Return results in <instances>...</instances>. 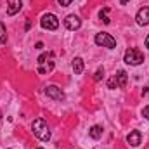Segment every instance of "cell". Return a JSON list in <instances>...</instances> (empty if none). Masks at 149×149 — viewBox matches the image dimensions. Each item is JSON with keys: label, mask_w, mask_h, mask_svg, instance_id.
Wrapping results in <instances>:
<instances>
[{"label": "cell", "mask_w": 149, "mask_h": 149, "mask_svg": "<svg viewBox=\"0 0 149 149\" xmlns=\"http://www.w3.org/2000/svg\"><path fill=\"white\" fill-rule=\"evenodd\" d=\"M71 66H73L74 74H81L83 73V59H81V57H74L73 63H71Z\"/></svg>", "instance_id": "11"}, {"label": "cell", "mask_w": 149, "mask_h": 149, "mask_svg": "<svg viewBox=\"0 0 149 149\" xmlns=\"http://www.w3.org/2000/svg\"><path fill=\"white\" fill-rule=\"evenodd\" d=\"M127 142H128L132 148H137V146H141V132H139V130H134V132H130V134L127 135Z\"/></svg>", "instance_id": "9"}, {"label": "cell", "mask_w": 149, "mask_h": 149, "mask_svg": "<svg viewBox=\"0 0 149 149\" xmlns=\"http://www.w3.org/2000/svg\"><path fill=\"white\" fill-rule=\"evenodd\" d=\"M40 24H42L43 30L54 31V30H57V26H59V19H57L54 14H45V16L40 19Z\"/></svg>", "instance_id": "5"}, {"label": "cell", "mask_w": 149, "mask_h": 149, "mask_svg": "<svg viewBox=\"0 0 149 149\" xmlns=\"http://www.w3.org/2000/svg\"><path fill=\"white\" fill-rule=\"evenodd\" d=\"M31 128H33V134L37 135L40 141H49L50 139V130H49V125H47V121L45 120H42V118H38L33 121V125H31Z\"/></svg>", "instance_id": "2"}, {"label": "cell", "mask_w": 149, "mask_h": 149, "mask_svg": "<svg viewBox=\"0 0 149 149\" xmlns=\"http://www.w3.org/2000/svg\"><path fill=\"white\" fill-rule=\"evenodd\" d=\"M120 2H121V3H127V2H130V0H120Z\"/></svg>", "instance_id": "23"}, {"label": "cell", "mask_w": 149, "mask_h": 149, "mask_svg": "<svg viewBox=\"0 0 149 149\" xmlns=\"http://www.w3.org/2000/svg\"><path fill=\"white\" fill-rule=\"evenodd\" d=\"M54 70V52H43L38 57V73L47 74Z\"/></svg>", "instance_id": "1"}, {"label": "cell", "mask_w": 149, "mask_h": 149, "mask_svg": "<svg viewBox=\"0 0 149 149\" xmlns=\"http://www.w3.org/2000/svg\"><path fill=\"white\" fill-rule=\"evenodd\" d=\"M123 61L130 66H139L141 63H144V56L139 49H128L123 56Z\"/></svg>", "instance_id": "3"}, {"label": "cell", "mask_w": 149, "mask_h": 149, "mask_svg": "<svg viewBox=\"0 0 149 149\" xmlns=\"http://www.w3.org/2000/svg\"><path fill=\"white\" fill-rule=\"evenodd\" d=\"M7 14L9 16H14L21 10V0H7Z\"/></svg>", "instance_id": "10"}, {"label": "cell", "mask_w": 149, "mask_h": 149, "mask_svg": "<svg viewBox=\"0 0 149 149\" xmlns=\"http://www.w3.org/2000/svg\"><path fill=\"white\" fill-rule=\"evenodd\" d=\"M37 149H43V148H37Z\"/></svg>", "instance_id": "24"}, {"label": "cell", "mask_w": 149, "mask_h": 149, "mask_svg": "<svg viewBox=\"0 0 149 149\" xmlns=\"http://www.w3.org/2000/svg\"><path fill=\"white\" fill-rule=\"evenodd\" d=\"M45 94H47V97H50V99H54V101H64V92L59 88V87H56V85H49L47 88H45Z\"/></svg>", "instance_id": "6"}, {"label": "cell", "mask_w": 149, "mask_h": 149, "mask_svg": "<svg viewBox=\"0 0 149 149\" xmlns=\"http://www.w3.org/2000/svg\"><path fill=\"white\" fill-rule=\"evenodd\" d=\"M142 95H149V90H148V88H144V92H142Z\"/></svg>", "instance_id": "21"}, {"label": "cell", "mask_w": 149, "mask_h": 149, "mask_svg": "<svg viewBox=\"0 0 149 149\" xmlns=\"http://www.w3.org/2000/svg\"><path fill=\"white\" fill-rule=\"evenodd\" d=\"M88 135H90L92 139H101V137H102V127L94 125V127L88 130Z\"/></svg>", "instance_id": "13"}, {"label": "cell", "mask_w": 149, "mask_h": 149, "mask_svg": "<svg viewBox=\"0 0 149 149\" xmlns=\"http://www.w3.org/2000/svg\"><path fill=\"white\" fill-rule=\"evenodd\" d=\"M146 47L149 49V35H148V38H146Z\"/></svg>", "instance_id": "22"}, {"label": "cell", "mask_w": 149, "mask_h": 149, "mask_svg": "<svg viewBox=\"0 0 149 149\" xmlns=\"http://www.w3.org/2000/svg\"><path fill=\"white\" fill-rule=\"evenodd\" d=\"M35 47H37V49H43V43H42V42H37V45H35Z\"/></svg>", "instance_id": "20"}, {"label": "cell", "mask_w": 149, "mask_h": 149, "mask_svg": "<svg viewBox=\"0 0 149 149\" xmlns=\"http://www.w3.org/2000/svg\"><path fill=\"white\" fill-rule=\"evenodd\" d=\"M64 26H66L68 30L74 31V30H78V28L81 26V21H80V17H78V16H74V14H70V16L64 19Z\"/></svg>", "instance_id": "8"}, {"label": "cell", "mask_w": 149, "mask_h": 149, "mask_svg": "<svg viewBox=\"0 0 149 149\" xmlns=\"http://www.w3.org/2000/svg\"><path fill=\"white\" fill-rule=\"evenodd\" d=\"M108 10H109V9H108V7H104V9L101 10V14H99V17H101L102 21H104V24H109V17H108Z\"/></svg>", "instance_id": "15"}, {"label": "cell", "mask_w": 149, "mask_h": 149, "mask_svg": "<svg viewBox=\"0 0 149 149\" xmlns=\"http://www.w3.org/2000/svg\"><path fill=\"white\" fill-rule=\"evenodd\" d=\"M116 80H118V87L125 88V87H127V81H128V76H127V73H125L123 70H120L118 74H116Z\"/></svg>", "instance_id": "12"}, {"label": "cell", "mask_w": 149, "mask_h": 149, "mask_svg": "<svg viewBox=\"0 0 149 149\" xmlns=\"http://www.w3.org/2000/svg\"><path fill=\"white\" fill-rule=\"evenodd\" d=\"M102 78H104V70H102V68H99V70L95 71V74H94V80H95V81H101Z\"/></svg>", "instance_id": "16"}, {"label": "cell", "mask_w": 149, "mask_h": 149, "mask_svg": "<svg viewBox=\"0 0 149 149\" xmlns=\"http://www.w3.org/2000/svg\"><path fill=\"white\" fill-rule=\"evenodd\" d=\"M7 42V30H5V26L0 23V43H5Z\"/></svg>", "instance_id": "14"}, {"label": "cell", "mask_w": 149, "mask_h": 149, "mask_svg": "<svg viewBox=\"0 0 149 149\" xmlns=\"http://www.w3.org/2000/svg\"><path fill=\"white\" fill-rule=\"evenodd\" d=\"M142 116H144L146 120H149V106H146V108L142 109Z\"/></svg>", "instance_id": "18"}, {"label": "cell", "mask_w": 149, "mask_h": 149, "mask_svg": "<svg viewBox=\"0 0 149 149\" xmlns=\"http://www.w3.org/2000/svg\"><path fill=\"white\" fill-rule=\"evenodd\" d=\"M118 87V80H116V74L108 80V88H116Z\"/></svg>", "instance_id": "17"}, {"label": "cell", "mask_w": 149, "mask_h": 149, "mask_svg": "<svg viewBox=\"0 0 149 149\" xmlns=\"http://www.w3.org/2000/svg\"><path fill=\"white\" fill-rule=\"evenodd\" d=\"M94 42L101 47H106V49H114L116 47V40L109 35V33H97Z\"/></svg>", "instance_id": "4"}, {"label": "cell", "mask_w": 149, "mask_h": 149, "mask_svg": "<svg viewBox=\"0 0 149 149\" xmlns=\"http://www.w3.org/2000/svg\"><path fill=\"white\" fill-rule=\"evenodd\" d=\"M135 21L139 26H148L149 24V7H142L139 9L137 16H135Z\"/></svg>", "instance_id": "7"}, {"label": "cell", "mask_w": 149, "mask_h": 149, "mask_svg": "<svg viewBox=\"0 0 149 149\" xmlns=\"http://www.w3.org/2000/svg\"><path fill=\"white\" fill-rule=\"evenodd\" d=\"M71 2H73V0H59V3H61L63 7H66V5H70Z\"/></svg>", "instance_id": "19"}]
</instances>
